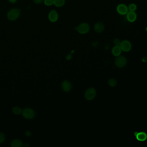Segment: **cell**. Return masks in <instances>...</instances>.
<instances>
[{
  "label": "cell",
  "mask_w": 147,
  "mask_h": 147,
  "mask_svg": "<svg viewBox=\"0 0 147 147\" xmlns=\"http://www.w3.org/2000/svg\"><path fill=\"white\" fill-rule=\"evenodd\" d=\"M142 61L143 62H147V56H144L142 58Z\"/></svg>",
  "instance_id": "d4e9b609"
},
{
  "label": "cell",
  "mask_w": 147,
  "mask_h": 147,
  "mask_svg": "<svg viewBox=\"0 0 147 147\" xmlns=\"http://www.w3.org/2000/svg\"><path fill=\"white\" fill-rule=\"evenodd\" d=\"M58 18L57 13L54 10H52L49 13V19L52 22H56Z\"/></svg>",
  "instance_id": "ba28073f"
},
{
  "label": "cell",
  "mask_w": 147,
  "mask_h": 147,
  "mask_svg": "<svg viewBox=\"0 0 147 147\" xmlns=\"http://www.w3.org/2000/svg\"><path fill=\"white\" fill-rule=\"evenodd\" d=\"M114 44L116 45H118V46H120V43H121V42H120V40L119 39H114Z\"/></svg>",
  "instance_id": "44dd1931"
},
{
  "label": "cell",
  "mask_w": 147,
  "mask_h": 147,
  "mask_svg": "<svg viewBox=\"0 0 147 147\" xmlns=\"http://www.w3.org/2000/svg\"><path fill=\"white\" fill-rule=\"evenodd\" d=\"M5 139V136L2 133H0V144L2 143Z\"/></svg>",
  "instance_id": "ffe728a7"
},
{
  "label": "cell",
  "mask_w": 147,
  "mask_h": 147,
  "mask_svg": "<svg viewBox=\"0 0 147 147\" xmlns=\"http://www.w3.org/2000/svg\"><path fill=\"white\" fill-rule=\"evenodd\" d=\"M127 19L130 22H134L136 20L137 16L134 11H130L127 13Z\"/></svg>",
  "instance_id": "9c48e42d"
},
{
  "label": "cell",
  "mask_w": 147,
  "mask_h": 147,
  "mask_svg": "<svg viewBox=\"0 0 147 147\" xmlns=\"http://www.w3.org/2000/svg\"><path fill=\"white\" fill-rule=\"evenodd\" d=\"M96 95V91L93 88L88 89L85 93V97L87 100H92L95 98Z\"/></svg>",
  "instance_id": "3957f363"
},
{
  "label": "cell",
  "mask_w": 147,
  "mask_h": 147,
  "mask_svg": "<svg viewBox=\"0 0 147 147\" xmlns=\"http://www.w3.org/2000/svg\"><path fill=\"white\" fill-rule=\"evenodd\" d=\"M136 139L141 142L145 141L147 139V134L144 132H140L137 133L136 135Z\"/></svg>",
  "instance_id": "8fae6325"
},
{
  "label": "cell",
  "mask_w": 147,
  "mask_h": 147,
  "mask_svg": "<svg viewBox=\"0 0 147 147\" xmlns=\"http://www.w3.org/2000/svg\"><path fill=\"white\" fill-rule=\"evenodd\" d=\"M65 3V0H53V4L58 7H60L63 6Z\"/></svg>",
  "instance_id": "9a60e30c"
},
{
  "label": "cell",
  "mask_w": 147,
  "mask_h": 147,
  "mask_svg": "<svg viewBox=\"0 0 147 147\" xmlns=\"http://www.w3.org/2000/svg\"><path fill=\"white\" fill-rule=\"evenodd\" d=\"M44 4L47 6H50L53 4V0H45Z\"/></svg>",
  "instance_id": "d6986e66"
},
{
  "label": "cell",
  "mask_w": 147,
  "mask_h": 147,
  "mask_svg": "<svg viewBox=\"0 0 147 147\" xmlns=\"http://www.w3.org/2000/svg\"><path fill=\"white\" fill-rule=\"evenodd\" d=\"M108 82L109 85L112 87H115V86H116L117 84V82L115 80V79H114V78L110 79Z\"/></svg>",
  "instance_id": "2e32d148"
},
{
  "label": "cell",
  "mask_w": 147,
  "mask_h": 147,
  "mask_svg": "<svg viewBox=\"0 0 147 147\" xmlns=\"http://www.w3.org/2000/svg\"><path fill=\"white\" fill-rule=\"evenodd\" d=\"M117 10L120 15H126L128 12V8L124 4H120L118 5Z\"/></svg>",
  "instance_id": "52a82bcc"
},
{
  "label": "cell",
  "mask_w": 147,
  "mask_h": 147,
  "mask_svg": "<svg viewBox=\"0 0 147 147\" xmlns=\"http://www.w3.org/2000/svg\"><path fill=\"white\" fill-rule=\"evenodd\" d=\"M24 146L25 147H29V145L28 143H26L25 144V145H24Z\"/></svg>",
  "instance_id": "4316f807"
},
{
  "label": "cell",
  "mask_w": 147,
  "mask_h": 147,
  "mask_svg": "<svg viewBox=\"0 0 147 147\" xmlns=\"http://www.w3.org/2000/svg\"><path fill=\"white\" fill-rule=\"evenodd\" d=\"M43 0H33L34 2L36 4H39L42 2Z\"/></svg>",
  "instance_id": "7402d4cb"
},
{
  "label": "cell",
  "mask_w": 147,
  "mask_h": 147,
  "mask_svg": "<svg viewBox=\"0 0 147 147\" xmlns=\"http://www.w3.org/2000/svg\"><path fill=\"white\" fill-rule=\"evenodd\" d=\"M71 58H72V55L71 54H68L66 56V59L67 60H71Z\"/></svg>",
  "instance_id": "cb8c5ba5"
},
{
  "label": "cell",
  "mask_w": 147,
  "mask_h": 147,
  "mask_svg": "<svg viewBox=\"0 0 147 147\" xmlns=\"http://www.w3.org/2000/svg\"><path fill=\"white\" fill-rule=\"evenodd\" d=\"M32 135L31 132L30 131H28L26 132H25V135L26 136H28V137H29L30 136H31Z\"/></svg>",
  "instance_id": "603a6c76"
},
{
  "label": "cell",
  "mask_w": 147,
  "mask_h": 147,
  "mask_svg": "<svg viewBox=\"0 0 147 147\" xmlns=\"http://www.w3.org/2000/svg\"><path fill=\"white\" fill-rule=\"evenodd\" d=\"M8 0L11 3H15L17 1V0Z\"/></svg>",
  "instance_id": "484cf974"
},
{
  "label": "cell",
  "mask_w": 147,
  "mask_h": 147,
  "mask_svg": "<svg viewBox=\"0 0 147 147\" xmlns=\"http://www.w3.org/2000/svg\"><path fill=\"white\" fill-rule=\"evenodd\" d=\"M90 30V27L88 24L83 23L77 27V30L81 34H85L88 32Z\"/></svg>",
  "instance_id": "8992f818"
},
{
  "label": "cell",
  "mask_w": 147,
  "mask_h": 147,
  "mask_svg": "<svg viewBox=\"0 0 147 147\" xmlns=\"http://www.w3.org/2000/svg\"><path fill=\"white\" fill-rule=\"evenodd\" d=\"M120 46L121 50L125 52H129L132 48L131 43L127 40H124L121 42Z\"/></svg>",
  "instance_id": "5b68a950"
},
{
  "label": "cell",
  "mask_w": 147,
  "mask_h": 147,
  "mask_svg": "<svg viewBox=\"0 0 147 147\" xmlns=\"http://www.w3.org/2000/svg\"><path fill=\"white\" fill-rule=\"evenodd\" d=\"M145 30H146V31L147 32V26L146 27V28H145Z\"/></svg>",
  "instance_id": "83f0119b"
},
{
  "label": "cell",
  "mask_w": 147,
  "mask_h": 147,
  "mask_svg": "<svg viewBox=\"0 0 147 147\" xmlns=\"http://www.w3.org/2000/svg\"><path fill=\"white\" fill-rule=\"evenodd\" d=\"M11 145L12 147H22L23 146V143L20 140H15L12 142Z\"/></svg>",
  "instance_id": "5bb4252c"
},
{
  "label": "cell",
  "mask_w": 147,
  "mask_h": 147,
  "mask_svg": "<svg viewBox=\"0 0 147 147\" xmlns=\"http://www.w3.org/2000/svg\"><path fill=\"white\" fill-rule=\"evenodd\" d=\"M94 30L95 31L98 33H100L103 32L104 30V26L103 23L101 22H97L94 26Z\"/></svg>",
  "instance_id": "7c38bea8"
},
{
  "label": "cell",
  "mask_w": 147,
  "mask_h": 147,
  "mask_svg": "<svg viewBox=\"0 0 147 147\" xmlns=\"http://www.w3.org/2000/svg\"><path fill=\"white\" fill-rule=\"evenodd\" d=\"M128 9L130 10V11H135L137 9V7H136V5L134 4H131L129 5Z\"/></svg>",
  "instance_id": "ac0fdd59"
},
{
  "label": "cell",
  "mask_w": 147,
  "mask_h": 147,
  "mask_svg": "<svg viewBox=\"0 0 147 147\" xmlns=\"http://www.w3.org/2000/svg\"><path fill=\"white\" fill-rule=\"evenodd\" d=\"M20 10L18 9H13L9 11L8 14V19L13 21L16 20L20 15Z\"/></svg>",
  "instance_id": "6da1fadb"
},
{
  "label": "cell",
  "mask_w": 147,
  "mask_h": 147,
  "mask_svg": "<svg viewBox=\"0 0 147 147\" xmlns=\"http://www.w3.org/2000/svg\"><path fill=\"white\" fill-rule=\"evenodd\" d=\"M22 115L27 119H32L34 117L35 113L34 111L31 108L25 109L22 112Z\"/></svg>",
  "instance_id": "277c9868"
},
{
  "label": "cell",
  "mask_w": 147,
  "mask_h": 147,
  "mask_svg": "<svg viewBox=\"0 0 147 147\" xmlns=\"http://www.w3.org/2000/svg\"><path fill=\"white\" fill-rule=\"evenodd\" d=\"M127 61L125 56H118L115 59V64L116 66L119 68H122L125 66L127 64Z\"/></svg>",
  "instance_id": "7a4b0ae2"
},
{
  "label": "cell",
  "mask_w": 147,
  "mask_h": 147,
  "mask_svg": "<svg viewBox=\"0 0 147 147\" xmlns=\"http://www.w3.org/2000/svg\"><path fill=\"white\" fill-rule=\"evenodd\" d=\"M62 89L65 91L68 92L71 90L72 86L71 83L68 81H64L61 84Z\"/></svg>",
  "instance_id": "30bf717a"
},
{
  "label": "cell",
  "mask_w": 147,
  "mask_h": 147,
  "mask_svg": "<svg viewBox=\"0 0 147 147\" xmlns=\"http://www.w3.org/2000/svg\"><path fill=\"white\" fill-rule=\"evenodd\" d=\"M12 112L16 114H20L22 113V110L19 107H15L12 109Z\"/></svg>",
  "instance_id": "e0dca14e"
},
{
  "label": "cell",
  "mask_w": 147,
  "mask_h": 147,
  "mask_svg": "<svg viewBox=\"0 0 147 147\" xmlns=\"http://www.w3.org/2000/svg\"><path fill=\"white\" fill-rule=\"evenodd\" d=\"M121 49L120 46L116 45L114 47L113 49L112 50V54L115 56H119L121 52Z\"/></svg>",
  "instance_id": "4fadbf2b"
}]
</instances>
